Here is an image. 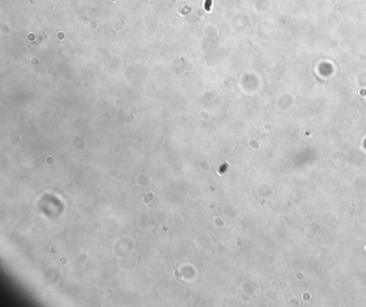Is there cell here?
<instances>
[{"label": "cell", "instance_id": "cell-1", "mask_svg": "<svg viewBox=\"0 0 366 307\" xmlns=\"http://www.w3.org/2000/svg\"><path fill=\"white\" fill-rule=\"evenodd\" d=\"M211 0H205L204 2V9L206 11H209L211 10Z\"/></svg>", "mask_w": 366, "mask_h": 307}]
</instances>
